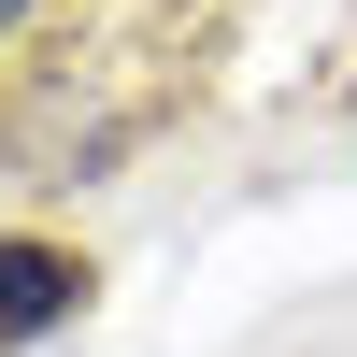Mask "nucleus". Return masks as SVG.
<instances>
[{"instance_id": "nucleus-1", "label": "nucleus", "mask_w": 357, "mask_h": 357, "mask_svg": "<svg viewBox=\"0 0 357 357\" xmlns=\"http://www.w3.org/2000/svg\"><path fill=\"white\" fill-rule=\"evenodd\" d=\"M72 314H86V257L15 229V243H0V343H43V329H72Z\"/></svg>"}, {"instance_id": "nucleus-2", "label": "nucleus", "mask_w": 357, "mask_h": 357, "mask_svg": "<svg viewBox=\"0 0 357 357\" xmlns=\"http://www.w3.org/2000/svg\"><path fill=\"white\" fill-rule=\"evenodd\" d=\"M15 29H29V0H0V43H15Z\"/></svg>"}]
</instances>
